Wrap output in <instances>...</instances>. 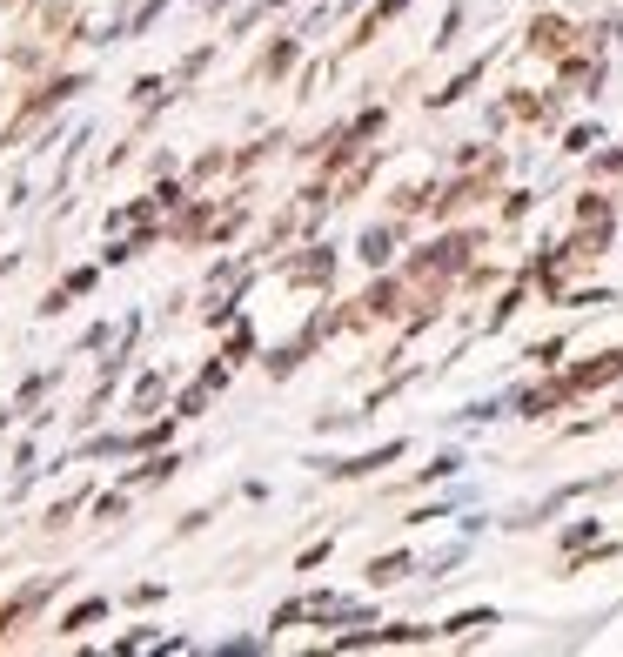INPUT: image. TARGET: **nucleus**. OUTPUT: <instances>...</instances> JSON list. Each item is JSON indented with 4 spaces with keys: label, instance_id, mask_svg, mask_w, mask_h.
Masks as SVG:
<instances>
[{
    "label": "nucleus",
    "instance_id": "1",
    "mask_svg": "<svg viewBox=\"0 0 623 657\" xmlns=\"http://www.w3.org/2000/svg\"><path fill=\"white\" fill-rule=\"evenodd\" d=\"M94 617H108V597H88V604H74V611L61 617V631H81V624H94Z\"/></svg>",
    "mask_w": 623,
    "mask_h": 657
},
{
    "label": "nucleus",
    "instance_id": "2",
    "mask_svg": "<svg viewBox=\"0 0 623 657\" xmlns=\"http://www.w3.org/2000/svg\"><path fill=\"white\" fill-rule=\"evenodd\" d=\"M530 41H536V47H550V54H557V47H563V21H536V27H530Z\"/></svg>",
    "mask_w": 623,
    "mask_h": 657
},
{
    "label": "nucleus",
    "instance_id": "3",
    "mask_svg": "<svg viewBox=\"0 0 623 657\" xmlns=\"http://www.w3.org/2000/svg\"><path fill=\"white\" fill-rule=\"evenodd\" d=\"M382 255H389V228H369L362 235V262H382Z\"/></svg>",
    "mask_w": 623,
    "mask_h": 657
},
{
    "label": "nucleus",
    "instance_id": "4",
    "mask_svg": "<svg viewBox=\"0 0 623 657\" xmlns=\"http://www.w3.org/2000/svg\"><path fill=\"white\" fill-rule=\"evenodd\" d=\"M402 570H409V557H382V564H369V577H376V584H389V577H402Z\"/></svg>",
    "mask_w": 623,
    "mask_h": 657
}]
</instances>
